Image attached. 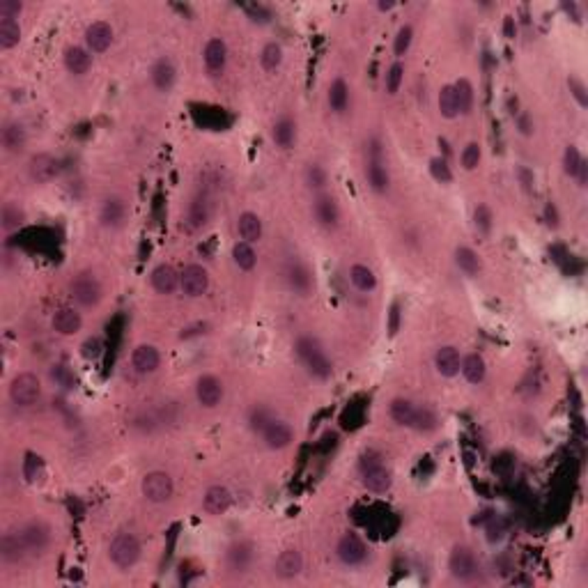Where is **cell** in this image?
Wrapping results in <instances>:
<instances>
[{
  "instance_id": "1",
  "label": "cell",
  "mask_w": 588,
  "mask_h": 588,
  "mask_svg": "<svg viewBox=\"0 0 588 588\" xmlns=\"http://www.w3.org/2000/svg\"><path fill=\"white\" fill-rule=\"evenodd\" d=\"M294 352L296 356L301 358V363L308 368V373L313 377H318V380H329L333 375V365L329 361L327 352H324L322 342L313 336H301L299 340L294 342Z\"/></svg>"
},
{
  "instance_id": "2",
  "label": "cell",
  "mask_w": 588,
  "mask_h": 588,
  "mask_svg": "<svg viewBox=\"0 0 588 588\" xmlns=\"http://www.w3.org/2000/svg\"><path fill=\"white\" fill-rule=\"evenodd\" d=\"M69 294H72V299L78 306L90 308V306H96L101 301L104 287L92 271H78V274L72 278V283H69Z\"/></svg>"
},
{
  "instance_id": "3",
  "label": "cell",
  "mask_w": 588,
  "mask_h": 588,
  "mask_svg": "<svg viewBox=\"0 0 588 588\" xmlns=\"http://www.w3.org/2000/svg\"><path fill=\"white\" fill-rule=\"evenodd\" d=\"M361 476H363V487L368 489V492H375V494H384L386 489L391 487V482H393L391 471L384 467L382 460L377 458L375 453L363 455V460H361Z\"/></svg>"
},
{
  "instance_id": "4",
  "label": "cell",
  "mask_w": 588,
  "mask_h": 588,
  "mask_svg": "<svg viewBox=\"0 0 588 588\" xmlns=\"http://www.w3.org/2000/svg\"><path fill=\"white\" fill-rule=\"evenodd\" d=\"M108 556L120 570H129L138 563L140 558V542L134 533H118L115 538L111 540L108 547Z\"/></svg>"
},
{
  "instance_id": "5",
  "label": "cell",
  "mask_w": 588,
  "mask_h": 588,
  "mask_svg": "<svg viewBox=\"0 0 588 588\" xmlns=\"http://www.w3.org/2000/svg\"><path fill=\"white\" fill-rule=\"evenodd\" d=\"M10 398L16 407H32L42 398V382L32 373H19L10 384Z\"/></svg>"
},
{
  "instance_id": "6",
  "label": "cell",
  "mask_w": 588,
  "mask_h": 588,
  "mask_svg": "<svg viewBox=\"0 0 588 588\" xmlns=\"http://www.w3.org/2000/svg\"><path fill=\"white\" fill-rule=\"evenodd\" d=\"M140 492L152 503H163L168 501L175 492L173 478L165 471H150L143 476V482H140Z\"/></svg>"
},
{
  "instance_id": "7",
  "label": "cell",
  "mask_w": 588,
  "mask_h": 588,
  "mask_svg": "<svg viewBox=\"0 0 588 588\" xmlns=\"http://www.w3.org/2000/svg\"><path fill=\"white\" fill-rule=\"evenodd\" d=\"M336 554L345 565L354 568V565H363L365 558H368V547L365 542L358 538L356 533H345L342 538L338 540V547H336Z\"/></svg>"
},
{
  "instance_id": "8",
  "label": "cell",
  "mask_w": 588,
  "mask_h": 588,
  "mask_svg": "<svg viewBox=\"0 0 588 588\" xmlns=\"http://www.w3.org/2000/svg\"><path fill=\"white\" fill-rule=\"evenodd\" d=\"M180 287L182 292L191 296V299H198L209 289V274L203 265H189L184 267V271L180 274Z\"/></svg>"
},
{
  "instance_id": "9",
  "label": "cell",
  "mask_w": 588,
  "mask_h": 588,
  "mask_svg": "<svg viewBox=\"0 0 588 588\" xmlns=\"http://www.w3.org/2000/svg\"><path fill=\"white\" fill-rule=\"evenodd\" d=\"M28 175L32 182L37 184H49L54 182L58 175H60V159L49 152H39L35 154L30 163H28Z\"/></svg>"
},
{
  "instance_id": "10",
  "label": "cell",
  "mask_w": 588,
  "mask_h": 588,
  "mask_svg": "<svg viewBox=\"0 0 588 588\" xmlns=\"http://www.w3.org/2000/svg\"><path fill=\"white\" fill-rule=\"evenodd\" d=\"M449 568H451V575L455 579H460V582H471V579L478 575L476 556H473V551L467 549V547H455L453 549Z\"/></svg>"
},
{
  "instance_id": "11",
  "label": "cell",
  "mask_w": 588,
  "mask_h": 588,
  "mask_svg": "<svg viewBox=\"0 0 588 588\" xmlns=\"http://www.w3.org/2000/svg\"><path fill=\"white\" fill-rule=\"evenodd\" d=\"M196 398L205 409H214L223 400V384L214 375H203L196 382Z\"/></svg>"
},
{
  "instance_id": "12",
  "label": "cell",
  "mask_w": 588,
  "mask_h": 588,
  "mask_svg": "<svg viewBox=\"0 0 588 588\" xmlns=\"http://www.w3.org/2000/svg\"><path fill=\"white\" fill-rule=\"evenodd\" d=\"M127 214H129L127 203H125V198H120V196L106 198L101 203V207H99V221H101L104 227H111V230H115V227L125 225Z\"/></svg>"
},
{
  "instance_id": "13",
  "label": "cell",
  "mask_w": 588,
  "mask_h": 588,
  "mask_svg": "<svg viewBox=\"0 0 588 588\" xmlns=\"http://www.w3.org/2000/svg\"><path fill=\"white\" fill-rule=\"evenodd\" d=\"M19 531H21V535H23V542H25V547H28V554H30V556L42 554V551L49 547V542H51V531H49L46 524H42V522H30V524H25L23 529H19Z\"/></svg>"
},
{
  "instance_id": "14",
  "label": "cell",
  "mask_w": 588,
  "mask_h": 588,
  "mask_svg": "<svg viewBox=\"0 0 588 588\" xmlns=\"http://www.w3.org/2000/svg\"><path fill=\"white\" fill-rule=\"evenodd\" d=\"M85 44L90 54H104L113 44V28L106 21H94L85 28Z\"/></svg>"
},
{
  "instance_id": "15",
  "label": "cell",
  "mask_w": 588,
  "mask_h": 588,
  "mask_svg": "<svg viewBox=\"0 0 588 588\" xmlns=\"http://www.w3.org/2000/svg\"><path fill=\"white\" fill-rule=\"evenodd\" d=\"M292 427H289L285 420H276V418H271L267 427L262 430V439H265V444L269 446L271 451H283L287 449L289 444H292Z\"/></svg>"
},
{
  "instance_id": "16",
  "label": "cell",
  "mask_w": 588,
  "mask_h": 588,
  "mask_svg": "<svg viewBox=\"0 0 588 588\" xmlns=\"http://www.w3.org/2000/svg\"><path fill=\"white\" fill-rule=\"evenodd\" d=\"M203 58H205L207 72L212 74V76H221L225 72V65H227V46H225V42L218 39V37H212L205 44Z\"/></svg>"
},
{
  "instance_id": "17",
  "label": "cell",
  "mask_w": 588,
  "mask_h": 588,
  "mask_svg": "<svg viewBox=\"0 0 588 588\" xmlns=\"http://www.w3.org/2000/svg\"><path fill=\"white\" fill-rule=\"evenodd\" d=\"M301 570H304V556L294 547L280 551L274 563V575L280 579H294L296 575H301Z\"/></svg>"
},
{
  "instance_id": "18",
  "label": "cell",
  "mask_w": 588,
  "mask_h": 588,
  "mask_svg": "<svg viewBox=\"0 0 588 588\" xmlns=\"http://www.w3.org/2000/svg\"><path fill=\"white\" fill-rule=\"evenodd\" d=\"M25 556H30V554L23 542L21 531H10L0 538V558H3L5 563H19V561H23Z\"/></svg>"
},
{
  "instance_id": "19",
  "label": "cell",
  "mask_w": 588,
  "mask_h": 588,
  "mask_svg": "<svg viewBox=\"0 0 588 588\" xmlns=\"http://www.w3.org/2000/svg\"><path fill=\"white\" fill-rule=\"evenodd\" d=\"M131 365L138 375H152L161 365V354L154 345H138L131 352Z\"/></svg>"
},
{
  "instance_id": "20",
  "label": "cell",
  "mask_w": 588,
  "mask_h": 588,
  "mask_svg": "<svg viewBox=\"0 0 588 588\" xmlns=\"http://www.w3.org/2000/svg\"><path fill=\"white\" fill-rule=\"evenodd\" d=\"M315 218H318V223L322 227H329V230H333V227H338L340 223V207L336 203V198H331L327 196V193H322V196L315 198Z\"/></svg>"
},
{
  "instance_id": "21",
  "label": "cell",
  "mask_w": 588,
  "mask_h": 588,
  "mask_svg": "<svg viewBox=\"0 0 588 588\" xmlns=\"http://www.w3.org/2000/svg\"><path fill=\"white\" fill-rule=\"evenodd\" d=\"M51 324H54V331H58L60 336H74V333L81 331L83 318H81V313L72 308V306H63V308H58L54 313Z\"/></svg>"
},
{
  "instance_id": "22",
  "label": "cell",
  "mask_w": 588,
  "mask_h": 588,
  "mask_svg": "<svg viewBox=\"0 0 588 588\" xmlns=\"http://www.w3.org/2000/svg\"><path fill=\"white\" fill-rule=\"evenodd\" d=\"M232 506V492L223 485H212L203 496V508L207 515H223Z\"/></svg>"
},
{
  "instance_id": "23",
  "label": "cell",
  "mask_w": 588,
  "mask_h": 588,
  "mask_svg": "<svg viewBox=\"0 0 588 588\" xmlns=\"http://www.w3.org/2000/svg\"><path fill=\"white\" fill-rule=\"evenodd\" d=\"M209 218H212V200H209L207 193H198L189 205V227L191 230H203L209 223Z\"/></svg>"
},
{
  "instance_id": "24",
  "label": "cell",
  "mask_w": 588,
  "mask_h": 588,
  "mask_svg": "<svg viewBox=\"0 0 588 588\" xmlns=\"http://www.w3.org/2000/svg\"><path fill=\"white\" fill-rule=\"evenodd\" d=\"M460 365H462V356L453 345H444V347L437 349L434 368L442 377H455L460 373Z\"/></svg>"
},
{
  "instance_id": "25",
  "label": "cell",
  "mask_w": 588,
  "mask_h": 588,
  "mask_svg": "<svg viewBox=\"0 0 588 588\" xmlns=\"http://www.w3.org/2000/svg\"><path fill=\"white\" fill-rule=\"evenodd\" d=\"M175 81H177V69H175L170 58H159L152 67V83L156 90L168 92L173 90Z\"/></svg>"
},
{
  "instance_id": "26",
  "label": "cell",
  "mask_w": 588,
  "mask_h": 588,
  "mask_svg": "<svg viewBox=\"0 0 588 588\" xmlns=\"http://www.w3.org/2000/svg\"><path fill=\"white\" fill-rule=\"evenodd\" d=\"M152 287L156 289L159 294H173L175 289L180 287V274L175 271V267L170 265H159L152 269Z\"/></svg>"
},
{
  "instance_id": "27",
  "label": "cell",
  "mask_w": 588,
  "mask_h": 588,
  "mask_svg": "<svg viewBox=\"0 0 588 588\" xmlns=\"http://www.w3.org/2000/svg\"><path fill=\"white\" fill-rule=\"evenodd\" d=\"M65 67L69 69V74L74 76H83L90 72L92 67V56L90 51L83 46H69L65 51Z\"/></svg>"
},
{
  "instance_id": "28",
  "label": "cell",
  "mask_w": 588,
  "mask_h": 588,
  "mask_svg": "<svg viewBox=\"0 0 588 588\" xmlns=\"http://www.w3.org/2000/svg\"><path fill=\"white\" fill-rule=\"evenodd\" d=\"M237 234L242 237V242L256 244L262 239V221L258 214L253 212H244L237 218Z\"/></svg>"
},
{
  "instance_id": "29",
  "label": "cell",
  "mask_w": 588,
  "mask_h": 588,
  "mask_svg": "<svg viewBox=\"0 0 588 588\" xmlns=\"http://www.w3.org/2000/svg\"><path fill=\"white\" fill-rule=\"evenodd\" d=\"M0 140H3V147L7 152L16 154L23 150L25 143H28V134H25L23 125H19V122H7L3 127V136H0Z\"/></svg>"
},
{
  "instance_id": "30",
  "label": "cell",
  "mask_w": 588,
  "mask_h": 588,
  "mask_svg": "<svg viewBox=\"0 0 588 588\" xmlns=\"http://www.w3.org/2000/svg\"><path fill=\"white\" fill-rule=\"evenodd\" d=\"M251 561H253L251 542H234V545L227 549V565H230L232 573H246L251 568Z\"/></svg>"
},
{
  "instance_id": "31",
  "label": "cell",
  "mask_w": 588,
  "mask_h": 588,
  "mask_svg": "<svg viewBox=\"0 0 588 588\" xmlns=\"http://www.w3.org/2000/svg\"><path fill=\"white\" fill-rule=\"evenodd\" d=\"M271 138H274V143L280 150H289L296 140V125L289 118H280L274 129H271Z\"/></svg>"
},
{
  "instance_id": "32",
  "label": "cell",
  "mask_w": 588,
  "mask_h": 588,
  "mask_svg": "<svg viewBox=\"0 0 588 588\" xmlns=\"http://www.w3.org/2000/svg\"><path fill=\"white\" fill-rule=\"evenodd\" d=\"M365 177H368V184H370V189L377 193H386L391 187V175L384 168L382 161H368Z\"/></svg>"
},
{
  "instance_id": "33",
  "label": "cell",
  "mask_w": 588,
  "mask_h": 588,
  "mask_svg": "<svg viewBox=\"0 0 588 588\" xmlns=\"http://www.w3.org/2000/svg\"><path fill=\"white\" fill-rule=\"evenodd\" d=\"M391 418L402 427H414V420H416L414 402L405 398H396L391 402Z\"/></svg>"
},
{
  "instance_id": "34",
  "label": "cell",
  "mask_w": 588,
  "mask_h": 588,
  "mask_svg": "<svg viewBox=\"0 0 588 588\" xmlns=\"http://www.w3.org/2000/svg\"><path fill=\"white\" fill-rule=\"evenodd\" d=\"M460 370H462L464 380H467L469 384H480L482 380H485V375H487L485 361H482L480 354H469V356H464Z\"/></svg>"
},
{
  "instance_id": "35",
  "label": "cell",
  "mask_w": 588,
  "mask_h": 588,
  "mask_svg": "<svg viewBox=\"0 0 588 588\" xmlns=\"http://www.w3.org/2000/svg\"><path fill=\"white\" fill-rule=\"evenodd\" d=\"M439 113L446 120H453L460 115V99H458V90L455 85H444L439 90Z\"/></svg>"
},
{
  "instance_id": "36",
  "label": "cell",
  "mask_w": 588,
  "mask_h": 588,
  "mask_svg": "<svg viewBox=\"0 0 588 588\" xmlns=\"http://www.w3.org/2000/svg\"><path fill=\"white\" fill-rule=\"evenodd\" d=\"M287 283H289V287L294 289V292H299L301 296H306V294L311 292V287H313L311 271L296 262V265H292V267L287 269Z\"/></svg>"
},
{
  "instance_id": "37",
  "label": "cell",
  "mask_w": 588,
  "mask_h": 588,
  "mask_svg": "<svg viewBox=\"0 0 588 588\" xmlns=\"http://www.w3.org/2000/svg\"><path fill=\"white\" fill-rule=\"evenodd\" d=\"M455 265H458L467 276H478L482 269V262L478 258V253L469 246H460L455 251Z\"/></svg>"
},
{
  "instance_id": "38",
  "label": "cell",
  "mask_w": 588,
  "mask_h": 588,
  "mask_svg": "<svg viewBox=\"0 0 588 588\" xmlns=\"http://www.w3.org/2000/svg\"><path fill=\"white\" fill-rule=\"evenodd\" d=\"M349 280H352V285L356 289H361V292H373L377 287V276L370 267L365 265H352L349 267Z\"/></svg>"
},
{
  "instance_id": "39",
  "label": "cell",
  "mask_w": 588,
  "mask_h": 588,
  "mask_svg": "<svg viewBox=\"0 0 588 588\" xmlns=\"http://www.w3.org/2000/svg\"><path fill=\"white\" fill-rule=\"evenodd\" d=\"M329 106H331L333 113H338V115L340 113H345L347 106H349V87L342 78H336L329 87Z\"/></svg>"
},
{
  "instance_id": "40",
  "label": "cell",
  "mask_w": 588,
  "mask_h": 588,
  "mask_svg": "<svg viewBox=\"0 0 588 588\" xmlns=\"http://www.w3.org/2000/svg\"><path fill=\"white\" fill-rule=\"evenodd\" d=\"M232 260L242 271H251L253 267L258 265V253H256V249H253V244L237 242L232 246Z\"/></svg>"
},
{
  "instance_id": "41",
  "label": "cell",
  "mask_w": 588,
  "mask_h": 588,
  "mask_svg": "<svg viewBox=\"0 0 588 588\" xmlns=\"http://www.w3.org/2000/svg\"><path fill=\"white\" fill-rule=\"evenodd\" d=\"M21 42V25L14 19H0V49L10 51Z\"/></svg>"
},
{
  "instance_id": "42",
  "label": "cell",
  "mask_w": 588,
  "mask_h": 588,
  "mask_svg": "<svg viewBox=\"0 0 588 588\" xmlns=\"http://www.w3.org/2000/svg\"><path fill=\"white\" fill-rule=\"evenodd\" d=\"M23 221H25V212L19 207V203H14V200L5 203L3 209H0V223H3V227L7 232L16 230Z\"/></svg>"
},
{
  "instance_id": "43",
  "label": "cell",
  "mask_w": 588,
  "mask_h": 588,
  "mask_svg": "<svg viewBox=\"0 0 588 588\" xmlns=\"http://www.w3.org/2000/svg\"><path fill=\"white\" fill-rule=\"evenodd\" d=\"M260 65L265 72H276V69L283 65V49L276 42H269L260 54Z\"/></svg>"
},
{
  "instance_id": "44",
  "label": "cell",
  "mask_w": 588,
  "mask_h": 588,
  "mask_svg": "<svg viewBox=\"0 0 588 588\" xmlns=\"http://www.w3.org/2000/svg\"><path fill=\"white\" fill-rule=\"evenodd\" d=\"M455 90H458V99H460V113L462 115H469L473 108V87L467 78L455 83Z\"/></svg>"
},
{
  "instance_id": "45",
  "label": "cell",
  "mask_w": 588,
  "mask_h": 588,
  "mask_svg": "<svg viewBox=\"0 0 588 588\" xmlns=\"http://www.w3.org/2000/svg\"><path fill=\"white\" fill-rule=\"evenodd\" d=\"M582 165H584V159H582V154H579V150L575 145H568L565 147V154H563V170L565 175H570V177H577L579 170H582Z\"/></svg>"
},
{
  "instance_id": "46",
  "label": "cell",
  "mask_w": 588,
  "mask_h": 588,
  "mask_svg": "<svg viewBox=\"0 0 588 588\" xmlns=\"http://www.w3.org/2000/svg\"><path fill=\"white\" fill-rule=\"evenodd\" d=\"M327 170L322 168L320 163H311L308 168H306V184H308L311 189H315V191H320V189H324L327 187Z\"/></svg>"
},
{
  "instance_id": "47",
  "label": "cell",
  "mask_w": 588,
  "mask_h": 588,
  "mask_svg": "<svg viewBox=\"0 0 588 588\" xmlns=\"http://www.w3.org/2000/svg\"><path fill=\"white\" fill-rule=\"evenodd\" d=\"M42 476V460L39 455L35 453H25V460H23V478L28 482H37Z\"/></svg>"
},
{
  "instance_id": "48",
  "label": "cell",
  "mask_w": 588,
  "mask_h": 588,
  "mask_svg": "<svg viewBox=\"0 0 588 588\" xmlns=\"http://www.w3.org/2000/svg\"><path fill=\"white\" fill-rule=\"evenodd\" d=\"M402 78H405V65L402 63H393L389 74H386V92L389 94H398Z\"/></svg>"
},
{
  "instance_id": "49",
  "label": "cell",
  "mask_w": 588,
  "mask_h": 588,
  "mask_svg": "<svg viewBox=\"0 0 588 588\" xmlns=\"http://www.w3.org/2000/svg\"><path fill=\"white\" fill-rule=\"evenodd\" d=\"M411 39H414V28H411V25H402V28L398 30L396 44H393V51H396L398 58H402V56H405L407 51H409Z\"/></svg>"
},
{
  "instance_id": "50",
  "label": "cell",
  "mask_w": 588,
  "mask_h": 588,
  "mask_svg": "<svg viewBox=\"0 0 588 588\" xmlns=\"http://www.w3.org/2000/svg\"><path fill=\"white\" fill-rule=\"evenodd\" d=\"M480 145L478 143H469L467 147L462 150L460 154V161L464 165V170H473V168H478V163H480Z\"/></svg>"
},
{
  "instance_id": "51",
  "label": "cell",
  "mask_w": 588,
  "mask_h": 588,
  "mask_svg": "<svg viewBox=\"0 0 588 588\" xmlns=\"http://www.w3.org/2000/svg\"><path fill=\"white\" fill-rule=\"evenodd\" d=\"M414 427L420 430V432H430V430L437 427V416L430 411L427 407H416V420Z\"/></svg>"
},
{
  "instance_id": "52",
  "label": "cell",
  "mask_w": 588,
  "mask_h": 588,
  "mask_svg": "<svg viewBox=\"0 0 588 588\" xmlns=\"http://www.w3.org/2000/svg\"><path fill=\"white\" fill-rule=\"evenodd\" d=\"M430 175H432V177L437 180V182H442V184H449V182H453V173H451V168H449V163H446L444 159H432L430 161Z\"/></svg>"
},
{
  "instance_id": "53",
  "label": "cell",
  "mask_w": 588,
  "mask_h": 588,
  "mask_svg": "<svg viewBox=\"0 0 588 588\" xmlns=\"http://www.w3.org/2000/svg\"><path fill=\"white\" fill-rule=\"evenodd\" d=\"M23 12V3L19 0H0V19H14Z\"/></svg>"
},
{
  "instance_id": "54",
  "label": "cell",
  "mask_w": 588,
  "mask_h": 588,
  "mask_svg": "<svg viewBox=\"0 0 588 588\" xmlns=\"http://www.w3.org/2000/svg\"><path fill=\"white\" fill-rule=\"evenodd\" d=\"M568 85H570V92H573V96L577 99V104L582 108H586L588 106V92H586V85L579 81V78H568Z\"/></svg>"
},
{
  "instance_id": "55",
  "label": "cell",
  "mask_w": 588,
  "mask_h": 588,
  "mask_svg": "<svg viewBox=\"0 0 588 588\" xmlns=\"http://www.w3.org/2000/svg\"><path fill=\"white\" fill-rule=\"evenodd\" d=\"M476 227L482 232V234H487L489 232V227H492V214H489V209L485 205H480L476 207Z\"/></svg>"
},
{
  "instance_id": "56",
  "label": "cell",
  "mask_w": 588,
  "mask_h": 588,
  "mask_svg": "<svg viewBox=\"0 0 588 588\" xmlns=\"http://www.w3.org/2000/svg\"><path fill=\"white\" fill-rule=\"evenodd\" d=\"M269 420H271V416H269V411H267L265 407L253 409V414H251V427H253V430H258V432H262V430L267 427Z\"/></svg>"
},
{
  "instance_id": "57",
  "label": "cell",
  "mask_w": 588,
  "mask_h": 588,
  "mask_svg": "<svg viewBox=\"0 0 588 588\" xmlns=\"http://www.w3.org/2000/svg\"><path fill=\"white\" fill-rule=\"evenodd\" d=\"M83 356L85 358H96L101 354V340L99 338H87L85 342H83Z\"/></svg>"
},
{
  "instance_id": "58",
  "label": "cell",
  "mask_w": 588,
  "mask_h": 588,
  "mask_svg": "<svg viewBox=\"0 0 588 588\" xmlns=\"http://www.w3.org/2000/svg\"><path fill=\"white\" fill-rule=\"evenodd\" d=\"M503 533H506V526L501 520H492V524L487 526V540L489 542H496V540H501L503 538Z\"/></svg>"
},
{
  "instance_id": "59",
  "label": "cell",
  "mask_w": 588,
  "mask_h": 588,
  "mask_svg": "<svg viewBox=\"0 0 588 588\" xmlns=\"http://www.w3.org/2000/svg\"><path fill=\"white\" fill-rule=\"evenodd\" d=\"M54 380H58L63 386H67V389H72V386H74V377H72V373H69L65 365H56Z\"/></svg>"
},
{
  "instance_id": "60",
  "label": "cell",
  "mask_w": 588,
  "mask_h": 588,
  "mask_svg": "<svg viewBox=\"0 0 588 588\" xmlns=\"http://www.w3.org/2000/svg\"><path fill=\"white\" fill-rule=\"evenodd\" d=\"M398 331H400V304H393L389 313V333L396 336Z\"/></svg>"
},
{
  "instance_id": "61",
  "label": "cell",
  "mask_w": 588,
  "mask_h": 588,
  "mask_svg": "<svg viewBox=\"0 0 588 588\" xmlns=\"http://www.w3.org/2000/svg\"><path fill=\"white\" fill-rule=\"evenodd\" d=\"M545 214H547V218H549V225H554V227H556V225H558V214H556V207L549 203V205L545 207Z\"/></svg>"
},
{
  "instance_id": "62",
  "label": "cell",
  "mask_w": 588,
  "mask_h": 588,
  "mask_svg": "<svg viewBox=\"0 0 588 588\" xmlns=\"http://www.w3.org/2000/svg\"><path fill=\"white\" fill-rule=\"evenodd\" d=\"M503 30H506V37H508V39H513V37H515V21L511 19V16H506Z\"/></svg>"
},
{
  "instance_id": "63",
  "label": "cell",
  "mask_w": 588,
  "mask_h": 588,
  "mask_svg": "<svg viewBox=\"0 0 588 588\" xmlns=\"http://www.w3.org/2000/svg\"><path fill=\"white\" fill-rule=\"evenodd\" d=\"M393 7H396V3H380V10H382V12L393 10Z\"/></svg>"
},
{
  "instance_id": "64",
  "label": "cell",
  "mask_w": 588,
  "mask_h": 588,
  "mask_svg": "<svg viewBox=\"0 0 588 588\" xmlns=\"http://www.w3.org/2000/svg\"><path fill=\"white\" fill-rule=\"evenodd\" d=\"M513 584H531L529 579H513Z\"/></svg>"
}]
</instances>
